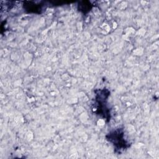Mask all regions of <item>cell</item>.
Returning a JSON list of instances; mask_svg holds the SVG:
<instances>
[{"mask_svg": "<svg viewBox=\"0 0 159 159\" xmlns=\"http://www.w3.org/2000/svg\"><path fill=\"white\" fill-rule=\"evenodd\" d=\"M106 139L112 143L114 148V152L117 154H121L131 145V143L125 139L124 129L120 127L110 131L106 134Z\"/></svg>", "mask_w": 159, "mask_h": 159, "instance_id": "7a4b0ae2", "label": "cell"}, {"mask_svg": "<svg viewBox=\"0 0 159 159\" xmlns=\"http://www.w3.org/2000/svg\"><path fill=\"white\" fill-rule=\"evenodd\" d=\"M93 7V5L89 1H81L78 5V9L83 14L88 13Z\"/></svg>", "mask_w": 159, "mask_h": 159, "instance_id": "277c9868", "label": "cell"}, {"mask_svg": "<svg viewBox=\"0 0 159 159\" xmlns=\"http://www.w3.org/2000/svg\"><path fill=\"white\" fill-rule=\"evenodd\" d=\"M95 102L92 110L96 115L105 119L107 122L111 120V110L107 106V100L110 96V91L103 88L94 90Z\"/></svg>", "mask_w": 159, "mask_h": 159, "instance_id": "6da1fadb", "label": "cell"}, {"mask_svg": "<svg viewBox=\"0 0 159 159\" xmlns=\"http://www.w3.org/2000/svg\"><path fill=\"white\" fill-rule=\"evenodd\" d=\"M44 2L36 3L33 1H24L23 7L24 9L29 13L40 14L44 9Z\"/></svg>", "mask_w": 159, "mask_h": 159, "instance_id": "3957f363", "label": "cell"}]
</instances>
